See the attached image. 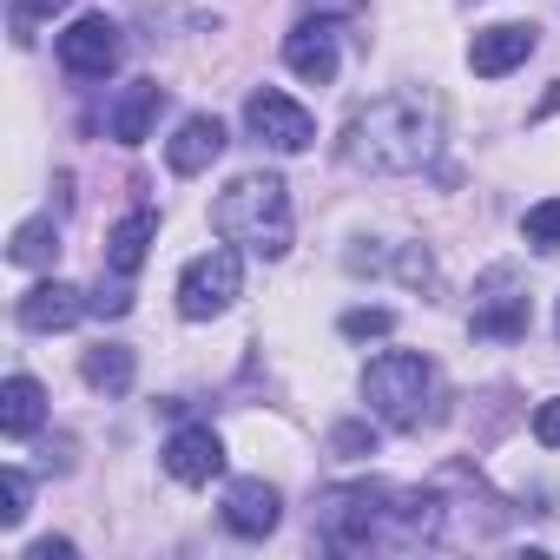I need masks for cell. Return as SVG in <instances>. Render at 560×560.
<instances>
[{
    "mask_svg": "<svg viewBox=\"0 0 560 560\" xmlns=\"http://www.w3.org/2000/svg\"><path fill=\"white\" fill-rule=\"evenodd\" d=\"M534 442H540V448H560V396L534 409Z\"/></svg>",
    "mask_w": 560,
    "mask_h": 560,
    "instance_id": "cell-25",
    "label": "cell"
},
{
    "mask_svg": "<svg viewBox=\"0 0 560 560\" xmlns=\"http://www.w3.org/2000/svg\"><path fill=\"white\" fill-rule=\"evenodd\" d=\"M165 113V86L159 80H132L119 100H113V113H106V132L119 139V145H139L145 132H152V119Z\"/></svg>",
    "mask_w": 560,
    "mask_h": 560,
    "instance_id": "cell-15",
    "label": "cell"
},
{
    "mask_svg": "<svg viewBox=\"0 0 560 560\" xmlns=\"http://www.w3.org/2000/svg\"><path fill=\"white\" fill-rule=\"evenodd\" d=\"M468 330H475V337H494V343H514V337H527V291H521L514 264H494V270L481 277V284H475Z\"/></svg>",
    "mask_w": 560,
    "mask_h": 560,
    "instance_id": "cell-7",
    "label": "cell"
},
{
    "mask_svg": "<svg viewBox=\"0 0 560 560\" xmlns=\"http://www.w3.org/2000/svg\"><path fill=\"white\" fill-rule=\"evenodd\" d=\"M8 257H14L21 270H47V264L60 257V224H54V218H27V224L14 231Z\"/></svg>",
    "mask_w": 560,
    "mask_h": 560,
    "instance_id": "cell-18",
    "label": "cell"
},
{
    "mask_svg": "<svg viewBox=\"0 0 560 560\" xmlns=\"http://www.w3.org/2000/svg\"><path fill=\"white\" fill-rule=\"evenodd\" d=\"M244 132L270 152H311L317 145V119L291 100V93H277V86H257L244 100Z\"/></svg>",
    "mask_w": 560,
    "mask_h": 560,
    "instance_id": "cell-6",
    "label": "cell"
},
{
    "mask_svg": "<svg viewBox=\"0 0 560 560\" xmlns=\"http://www.w3.org/2000/svg\"><path fill=\"white\" fill-rule=\"evenodd\" d=\"M152 237H159V218H152V211L119 218V224H113V237H106V270H113V277H132V270L145 264Z\"/></svg>",
    "mask_w": 560,
    "mask_h": 560,
    "instance_id": "cell-17",
    "label": "cell"
},
{
    "mask_svg": "<svg viewBox=\"0 0 560 560\" xmlns=\"http://www.w3.org/2000/svg\"><path fill=\"white\" fill-rule=\"evenodd\" d=\"M435 152H442V100L422 86L383 93L357 106L343 126V165L357 172H422Z\"/></svg>",
    "mask_w": 560,
    "mask_h": 560,
    "instance_id": "cell-2",
    "label": "cell"
},
{
    "mask_svg": "<svg viewBox=\"0 0 560 560\" xmlns=\"http://www.w3.org/2000/svg\"><path fill=\"white\" fill-rule=\"evenodd\" d=\"M284 67L311 86H330L337 80V27L317 14V21H298L291 40H284Z\"/></svg>",
    "mask_w": 560,
    "mask_h": 560,
    "instance_id": "cell-12",
    "label": "cell"
},
{
    "mask_svg": "<svg viewBox=\"0 0 560 560\" xmlns=\"http://www.w3.org/2000/svg\"><path fill=\"white\" fill-rule=\"evenodd\" d=\"M165 475L185 481V488H205L211 475H224V442L211 429H178L165 442Z\"/></svg>",
    "mask_w": 560,
    "mask_h": 560,
    "instance_id": "cell-14",
    "label": "cell"
},
{
    "mask_svg": "<svg viewBox=\"0 0 560 560\" xmlns=\"http://www.w3.org/2000/svg\"><path fill=\"white\" fill-rule=\"evenodd\" d=\"M442 534V501L389 481H343L317 494V540L337 553H402Z\"/></svg>",
    "mask_w": 560,
    "mask_h": 560,
    "instance_id": "cell-1",
    "label": "cell"
},
{
    "mask_svg": "<svg viewBox=\"0 0 560 560\" xmlns=\"http://www.w3.org/2000/svg\"><path fill=\"white\" fill-rule=\"evenodd\" d=\"M60 67L73 73V80H106L113 67H119V54H126V40H119V27L106 21V14H80L67 34H60Z\"/></svg>",
    "mask_w": 560,
    "mask_h": 560,
    "instance_id": "cell-8",
    "label": "cell"
},
{
    "mask_svg": "<svg viewBox=\"0 0 560 560\" xmlns=\"http://www.w3.org/2000/svg\"><path fill=\"white\" fill-rule=\"evenodd\" d=\"M211 231L257 250V257H284L291 250V191H284V178H270V172L231 178L211 205Z\"/></svg>",
    "mask_w": 560,
    "mask_h": 560,
    "instance_id": "cell-3",
    "label": "cell"
},
{
    "mask_svg": "<svg viewBox=\"0 0 560 560\" xmlns=\"http://www.w3.org/2000/svg\"><path fill=\"white\" fill-rule=\"evenodd\" d=\"M237 291H244V257L237 250H205L178 277V311L191 324H211V317H224L237 304Z\"/></svg>",
    "mask_w": 560,
    "mask_h": 560,
    "instance_id": "cell-5",
    "label": "cell"
},
{
    "mask_svg": "<svg viewBox=\"0 0 560 560\" xmlns=\"http://www.w3.org/2000/svg\"><path fill=\"white\" fill-rule=\"evenodd\" d=\"M330 448L350 455V462H357V455H376V429H370V422H337V429H330Z\"/></svg>",
    "mask_w": 560,
    "mask_h": 560,
    "instance_id": "cell-24",
    "label": "cell"
},
{
    "mask_svg": "<svg viewBox=\"0 0 560 560\" xmlns=\"http://www.w3.org/2000/svg\"><path fill=\"white\" fill-rule=\"evenodd\" d=\"M521 237H527L534 250H560V198H540V205H527V218H521Z\"/></svg>",
    "mask_w": 560,
    "mask_h": 560,
    "instance_id": "cell-20",
    "label": "cell"
},
{
    "mask_svg": "<svg viewBox=\"0 0 560 560\" xmlns=\"http://www.w3.org/2000/svg\"><path fill=\"white\" fill-rule=\"evenodd\" d=\"M317 8H343V14H357V8H363V0H317Z\"/></svg>",
    "mask_w": 560,
    "mask_h": 560,
    "instance_id": "cell-28",
    "label": "cell"
},
{
    "mask_svg": "<svg viewBox=\"0 0 560 560\" xmlns=\"http://www.w3.org/2000/svg\"><path fill=\"white\" fill-rule=\"evenodd\" d=\"M0 488H8V508H0V521L21 527L27 508H34V475H27V468H8V475H0Z\"/></svg>",
    "mask_w": 560,
    "mask_h": 560,
    "instance_id": "cell-22",
    "label": "cell"
},
{
    "mask_svg": "<svg viewBox=\"0 0 560 560\" xmlns=\"http://www.w3.org/2000/svg\"><path fill=\"white\" fill-rule=\"evenodd\" d=\"M93 311V298L86 291H73V284H60V277H47V284H34L21 304H14V317H21V330H73L80 317Z\"/></svg>",
    "mask_w": 560,
    "mask_h": 560,
    "instance_id": "cell-10",
    "label": "cell"
},
{
    "mask_svg": "<svg viewBox=\"0 0 560 560\" xmlns=\"http://www.w3.org/2000/svg\"><path fill=\"white\" fill-rule=\"evenodd\" d=\"M350 343H363V337H389L396 330V311H383V304H370V311H343V324H337Z\"/></svg>",
    "mask_w": 560,
    "mask_h": 560,
    "instance_id": "cell-21",
    "label": "cell"
},
{
    "mask_svg": "<svg viewBox=\"0 0 560 560\" xmlns=\"http://www.w3.org/2000/svg\"><path fill=\"white\" fill-rule=\"evenodd\" d=\"M277 521H284V501H277V488H270V481L244 475V481H231V488H224V527H231V534L264 540Z\"/></svg>",
    "mask_w": 560,
    "mask_h": 560,
    "instance_id": "cell-11",
    "label": "cell"
},
{
    "mask_svg": "<svg viewBox=\"0 0 560 560\" xmlns=\"http://www.w3.org/2000/svg\"><path fill=\"white\" fill-rule=\"evenodd\" d=\"M93 311H100V317H126V311H132V298H126V277H119L113 291H106V284L93 291Z\"/></svg>",
    "mask_w": 560,
    "mask_h": 560,
    "instance_id": "cell-26",
    "label": "cell"
},
{
    "mask_svg": "<svg viewBox=\"0 0 560 560\" xmlns=\"http://www.w3.org/2000/svg\"><path fill=\"white\" fill-rule=\"evenodd\" d=\"M553 330H560V317H553Z\"/></svg>",
    "mask_w": 560,
    "mask_h": 560,
    "instance_id": "cell-29",
    "label": "cell"
},
{
    "mask_svg": "<svg viewBox=\"0 0 560 560\" xmlns=\"http://www.w3.org/2000/svg\"><path fill=\"white\" fill-rule=\"evenodd\" d=\"M80 370H86V383H93V389L126 396L139 363H132V350H126V343H100V350H86V363H80Z\"/></svg>",
    "mask_w": 560,
    "mask_h": 560,
    "instance_id": "cell-19",
    "label": "cell"
},
{
    "mask_svg": "<svg viewBox=\"0 0 560 560\" xmlns=\"http://www.w3.org/2000/svg\"><path fill=\"white\" fill-rule=\"evenodd\" d=\"M224 145H231L224 126H218L211 113H191V119L165 139V165H172L178 178H198V172H211V165L224 159Z\"/></svg>",
    "mask_w": 560,
    "mask_h": 560,
    "instance_id": "cell-13",
    "label": "cell"
},
{
    "mask_svg": "<svg viewBox=\"0 0 560 560\" xmlns=\"http://www.w3.org/2000/svg\"><path fill=\"white\" fill-rule=\"evenodd\" d=\"M27 560H73V540H40Z\"/></svg>",
    "mask_w": 560,
    "mask_h": 560,
    "instance_id": "cell-27",
    "label": "cell"
},
{
    "mask_svg": "<svg viewBox=\"0 0 560 560\" xmlns=\"http://www.w3.org/2000/svg\"><path fill=\"white\" fill-rule=\"evenodd\" d=\"M429 396H435V370H429V357H416V350H389V357H376V363L363 370V402H370L389 429H416V422L429 416Z\"/></svg>",
    "mask_w": 560,
    "mask_h": 560,
    "instance_id": "cell-4",
    "label": "cell"
},
{
    "mask_svg": "<svg viewBox=\"0 0 560 560\" xmlns=\"http://www.w3.org/2000/svg\"><path fill=\"white\" fill-rule=\"evenodd\" d=\"M40 422H47V389L34 376H8V389H0V435L27 442L40 435Z\"/></svg>",
    "mask_w": 560,
    "mask_h": 560,
    "instance_id": "cell-16",
    "label": "cell"
},
{
    "mask_svg": "<svg viewBox=\"0 0 560 560\" xmlns=\"http://www.w3.org/2000/svg\"><path fill=\"white\" fill-rule=\"evenodd\" d=\"M534 47H540V34H534L527 21H501V27H481V34L468 40V67H475L481 80H501V73L527 67Z\"/></svg>",
    "mask_w": 560,
    "mask_h": 560,
    "instance_id": "cell-9",
    "label": "cell"
},
{
    "mask_svg": "<svg viewBox=\"0 0 560 560\" xmlns=\"http://www.w3.org/2000/svg\"><path fill=\"white\" fill-rule=\"evenodd\" d=\"M67 8H73V0H14V40L27 47V40H34V27H40V21H54V14H67Z\"/></svg>",
    "mask_w": 560,
    "mask_h": 560,
    "instance_id": "cell-23",
    "label": "cell"
}]
</instances>
